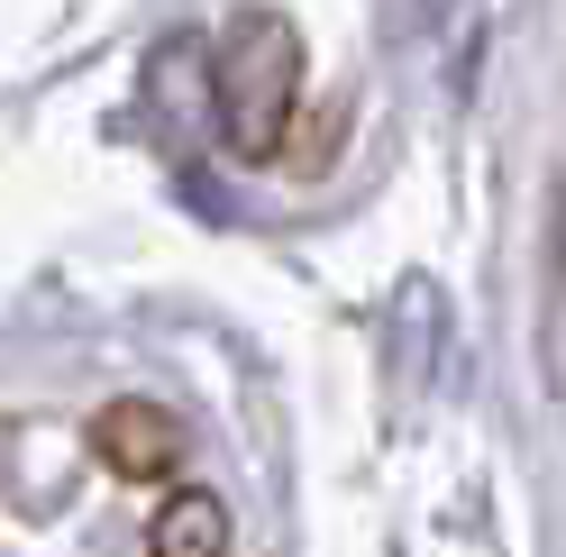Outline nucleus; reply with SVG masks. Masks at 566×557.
I'll use <instances>...</instances> for the list:
<instances>
[{"label":"nucleus","mask_w":566,"mask_h":557,"mask_svg":"<svg viewBox=\"0 0 566 557\" xmlns=\"http://www.w3.org/2000/svg\"><path fill=\"white\" fill-rule=\"evenodd\" d=\"M210 92H220V128L238 156H265L283 119H293V92H302V46H293V19L274 10H238L220 28V55H210Z\"/></svg>","instance_id":"nucleus-1"},{"label":"nucleus","mask_w":566,"mask_h":557,"mask_svg":"<svg viewBox=\"0 0 566 557\" xmlns=\"http://www.w3.org/2000/svg\"><path fill=\"white\" fill-rule=\"evenodd\" d=\"M92 448H101V466L111 475H174V458H184V421H174L165 402H147V393H128V402H111L92 421Z\"/></svg>","instance_id":"nucleus-2"},{"label":"nucleus","mask_w":566,"mask_h":557,"mask_svg":"<svg viewBox=\"0 0 566 557\" xmlns=\"http://www.w3.org/2000/svg\"><path fill=\"white\" fill-rule=\"evenodd\" d=\"M147 557H229V512H220V494H174L165 512H156V530H147Z\"/></svg>","instance_id":"nucleus-3"}]
</instances>
